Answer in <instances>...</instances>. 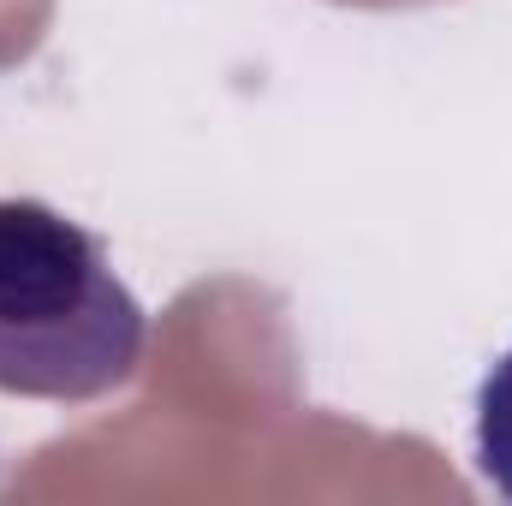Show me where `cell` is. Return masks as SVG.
Segmentation results:
<instances>
[{
    "label": "cell",
    "instance_id": "obj_1",
    "mask_svg": "<svg viewBox=\"0 0 512 506\" xmlns=\"http://www.w3.org/2000/svg\"><path fill=\"white\" fill-rule=\"evenodd\" d=\"M149 346V316L72 215L0 197V393L90 405L126 387Z\"/></svg>",
    "mask_w": 512,
    "mask_h": 506
},
{
    "label": "cell",
    "instance_id": "obj_2",
    "mask_svg": "<svg viewBox=\"0 0 512 506\" xmlns=\"http://www.w3.org/2000/svg\"><path fill=\"white\" fill-rule=\"evenodd\" d=\"M477 471L501 501H512V352L477 387Z\"/></svg>",
    "mask_w": 512,
    "mask_h": 506
}]
</instances>
